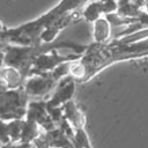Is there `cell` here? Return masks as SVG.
<instances>
[{"instance_id":"obj_1","label":"cell","mask_w":148,"mask_h":148,"mask_svg":"<svg viewBox=\"0 0 148 148\" xmlns=\"http://www.w3.org/2000/svg\"><path fill=\"white\" fill-rule=\"evenodd\" d=\"M86 2L77 0H64L58 2L52 9L44 13L36 20L25 22L15 28H5L0 32V37L9 45L17 46H31L40 43L42 34L56 23L64 15L77 10L84 6Z\"/></svg>"},{"instance_id":"obj_2","label":"cell","mask_w":148,"mask_h":148,"mask_svg":"<svg viewBox=\"0 0 148 148\" xmlns=\"http://www.w3.org/2000/svg\"><path fill=\"white\" fill-rule=\"evenodd\" d=\"M88 45L79 44L73 40L58 38L56 42L50 44H38L31 46H17V45H8L5 50V66H10L20 71L24 80L29 77L30 69L34 62L42 54L51 52L53 50L59 49H71L76 54H83L87 50Z\"/></svg>"},{"instance_id":"obj_3","label":"cell","mask_w":148,"mask_h":148,"mask_svg":"<svg viewBox=\"0 0 148 148\" xmlns=\"http://www.w3.org/2000/svg\"><path fill=\"white\" fill-rule=\"evenodd\" d=\"M29 96L24 88L8 89L0 96V120H23L27 116Z\"/></svg>"},{"instance_id":"obj_4","label":"cell","mask_w":148,"mask_h":148,"mask_svg":"<svg viewBox=\"0 0 148 148\" xmlns=\"http://www.w3.org/2000/svg\"><path fill=\"white\" fill-rule=\"evenodd\" d=\"M69 66L71 62L64 64L56 68L50 73H45L42 75H32L29 76L24 82V91L30 97H38L44 96L50 92L54 87L58 86L61 79L69 74Z\"/></svg>"},{"instance_id":"obj_5","label":"cell","mask_w":148,"mask_h":148,"mask_svg":"<svg viewBox=\"0 0 148 148\" xmlns=\"http://www.w3.org/2000/svg\"><path fill=\"white\" fill-rule=\"evenodd\" d=\"M58 50H53L51 52H47L45 54H42L37 60L34 62L29 76L32 75H42L45 73H50L58 68L59 66L68 62H74L76 60H80L82 54L71 53V54H59L57 52Z\"/></svg>"},{"instance_id":"obj_6","label":"cell","mask_w":148,"mask_h":148,"mask_svg":"<svg viewBox=\"0 0 148 148\" xmlns=\"http://www.w3.org/2000/svg\"><path fill=\"white\" fill-rule=\"evenodd\" d=\"M75 89H76V81L71 75H67L64 79H61L54 92L52 94V96L47 101H45L46 109L51 110V109L64 106L67 102L73 99Z\"/></svg>"},{"instance_id":"obj_7","label":"cell","mask_w":148,"mask_h":148,"mask_svg":"<svg viewBox=\"0 0 148 148\" xmlns=\"http://www.w3.org/2000/svg\"><path fill=\"white\" fill-rule=\"evenodd\" d=\"M117 9V1H90L84 3L81 10V17L87 22L94 23L101 17L116 13Z\"/></svg>"},{"instance_id":"obj_8","label":"cell","mask_w":148,"mask_h":148,"mask_svg":"<svg viewBox=\"0 0 148 148\" xmlns=\"http://www.w3.org/2000/svg\"><path fill=\"white\" fill-rule=\"evenodd\" d=\"M27 114L31 116L44 132H50V131L57 128L53 119L51 118V116L46 109V102L45 101L29 102Z\"/></svg>"},{"instance_id":"obj_9","label":"cell","mask_w":148,"mask_h":148,"mask_svg":"<svg viewBox=\"0 0 148 148\" xmlns=\"http://www.w3.org/2000/svg\"><path fill=\"white\" fill-rule=\"evenodd\" d=\"M64 111V117L65 119L73 126L74 130H80L84 128L86 125V114L84 112L79 108V105L72 99L67 102L62 106Z\"/></svg>"},{"instance_id":"obj_10","label":"cell","mask_w":148,"mask_h":148,"mask_svg":"<svg viewBox=\"0 0 148 148\" xmlns=\"http://www.w3.org/2000/svg\"><path fill=\"white\" fill-rule=\"evenodd\" d=\"M0 79L6 83L8 89H18L24 86V77L14 67L10 66H3L0 69Z\"/></svg>"},{"instance_id":"obj_11","label":"cell","mask_w":148,"mask_h":148,"mask_svg":"<svg viewBox=\"0 0 148 148\" xmlns=\"http://www.w3.org/2000/svg\"><path fill=\"white\" fill-rule=\"evenodd\" d=\"M44 131L39 127V125L36 123V120L27 114L23 119V126H22V135H21V143H28L31 145L32 141Z\"/></svg>"},{"instance_id":"obj_12","label":"cell","mask_w":148,"mask_h":148,"mask_svg":"<svg viewBox=\"0 0 148 148\" xmlns=\"http://www.w3.org/2000/svg\"><path fill=\"white\" fill-rule=\"evenodd\" d=\"M47 141L51 148H80L75 141L71 140L60 128H54L50 132H45Z\"/></svg>"},{"instance_id":"obj_13","label":"cell","mask_w":148,"mask_h":148,"mask_svg":"<svg viewBox=\"0 0 148 148\" xmlns=\"http://www.w3.org/2000/svg\"><path fill=\"white\" fill-rule=\"evenodd\" d=\"M92 37L94 43L105 44L111 38V24L105 17H101L92 23Z\"/></svg>"},{"instance_id":"obj_14","label":"cell","mask_w":148,"mask_h":148,"mask_svg":"<svg viewBox=\"0 0 148 148\" xmlns=\"http://www.w3.org/2000/svg\"><path fill=\"white\" fill-rule=\"evenodd\" d=\"M117 14L128 18H138L142 10L143 1H117Z\"/></svg>"},{"instance_id":"obj_15","label":"cell","mask_w":148,"mask_h":148,"mask_svg":"<svg viewBox=\"0 0 148 148\" xmlns=\"http://www.w3.org/2000/svg\"><path fill=\"white\" fill-rule=\"evenodd\" d=\"M112 39H114V38H112ZM146 39H148V28H143V29L138 30L133 34L120 37L116 40L120 44H133V43H138V42L146 40Z\"/></svg>"},{"instance_id":"obj_16","label":"cell","mask_w":148,"mask_h":148,"mask_svg":"<svg viewBox=\"0 0 148 148\" xmlns=\"http://www.w3.org/2000/svg\"><path fill=\"white\" fill-rule=\"evenodd\" d=\"M108 22L111 24V27H123V25H132L134 23H138V18H128V17H124L118 15L117 13H112L109 14L106 16H104Z\"/></svg>"},{"instance_id":"obj_17","label":"cell","mask_w":148,"mask_h":148,"mask_svg":"<svg viewBox=\"0 0 148 148\" xmlns=\"http://www.w3.org/2000/svg\"><path fill=\"white\" fill-rule=\"evenodd\" d=\"M0 142L1 145L12 143L9 133H8V124L7 121H3V120H0Z\"/></svg>"},{"instance_id":"obj_18","label":"cell","mask_w":148,"mask_h":148,"mask_svg":"<svg viewBox=\"0 0 148 148\" xmlns=\"http://www.w3.org/2000/svg\"><path fill=\"white\" fill-rule=\"evenodd\" d=\"M32 147L34 148H51L49 141H47V138H46V134L45 132L40 133L34 141H32Z\"/></svg>"},{"instance_id":"obj_19","label":"cell","mask_w":148,"mask_h":148,"mask_svg":"<svg viewBox=\"0 0 148 148\" xmlns=\"http://www.w3.org/2000/svg\"><path fill=\"white\" fill-rule=\"evenodd\" d=\"M0 148H32V145L28 143H8V145H1Z\"/></svg>"},{"instance_id":"obj_20","label":"cell","mask_w":148,"mask_h":148,"mask_svg":"<svg viewBox=\"0 0 148 148\" xmlns=\"http://www.w3.org/2000/svg\"><path fill=\"white\" fill-rule=\"evenodd\" d=\"M8 90V88H7V86H6V83L0 79V96L3 94V92H6Z\"/></svg>"},{"instance_id":"obj_21","label":"cell","mask_w":148,"mask_h":148,"mask_svg":"<svg viewBox=\"0 0 148 148\" xmlns=\"http://www.w3.org/2000/svg\"><path fill=\"white\" fill-rule=\"evenodd\" d=\"M142 10H145L146 13H148V1H143V7Z\"/></svg>"},{"instance_id":"obj_22","label":"cell","mask_w":148,"mask_h":148,"mask_svg":"<svg viewBox=\"0 0 148 148\" xmlns=\"http://www.w3.org/2000/svg\"><path fill=\"white\" fill-rule=\"evenodd\" d=\"M3 29H5V27L2 25V23H1V21H0V32H1V31H2Z\"/></svg>"}]
</instances>
